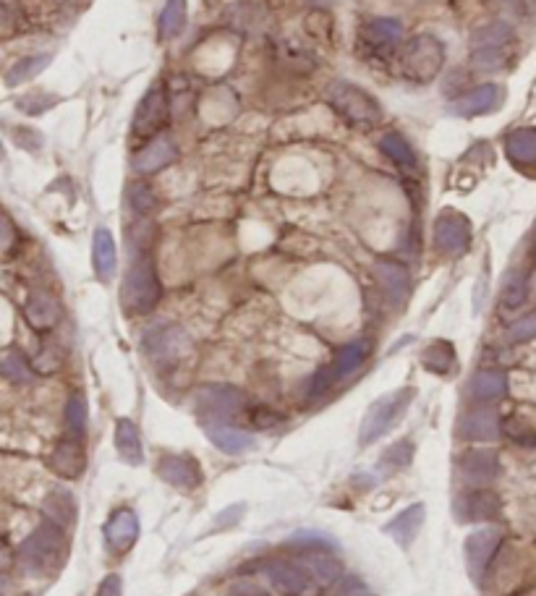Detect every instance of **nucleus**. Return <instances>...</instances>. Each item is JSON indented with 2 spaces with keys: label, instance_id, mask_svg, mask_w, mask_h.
Listing matches in <instances>:
<instances>
[{
  "label": "nucleus",
  "instance_id": "393cba45",
  "mask_svg": "<svg viewBox=\"0 0 536 596\" xmlns=\"http://www.w3.org/2000/svg\"><path fill=\"white\" fill-rule=\"evenodd\" d=\"M500 432V416L492 408H476L461 419V434L469 440H492Z\"/></svg>",
  "mask_w": 536,
  "mask_h": 596
},
{
  "label": "nucleus",
  "instance_id": "412c9836",
  "mask_svg": "<svg viewBox=\"0 0 536 596\" xmlns=\"http://www.w3.org/2000/svg\"><path fill=\"white\" fill-rule=\"evenodd\" d=\"M374 278L380 280V285L395 304H403L411 296V275L398 262H377L374 265Z\"/></svg>",
  "mask_w": 536,
  "mask_h": 596
},
{
  "label": "nucleus",
  "instance_id": "dca6fc26",
  "mask_svg": "<svg viewBox=\"0 0 536 596\" xmlns=\"http://www.w3.org/2000/svg\"><path fill=\"white\" fill-rule=\"evenodd\" d=\"M503 510V502L489 489H474L455 502V515L461 521H492Z\"/></svg>",
  "mask_w": 536,
  "mask_h": 596
},
{
  "label": "nucleus",
  "instance_id": "a878e982",
  "mask_svg": "<svg viewBox=\"0 0 536 596\" xmlns=\"http://www.w3.org/2000/svg\"><path fill=\"white\" fill-rule=\"evenodd\" d=\"M42 510H45V518L53 521L55 526H61V529H68V526H74L76 521V500L74 495L68 492V489H53L45 502H42Z\"/></svg>",
  "mask_w": 536,
  "mask_h": 596
},
{
  "label": "nucleus",
  "instance_id": "5fc2aeb1",
  "mask_svg": "<svg viewBox=\"0 0 536 596\" xmlns=\"http://www.w3.org/2000/svg\"><path fill=\"white\" fill-rule=\"evenodd\" d=\"M521 3V11H526V14H536V0H518Z\"/></svg>",
  "mask_w": 536,
  "mask_h": 596
},
{
  "label": "nucleus",
  "instance_id": "ea45409f",
  "mask_svg": "<svg viewBox=\"0 0 536 596\" xmlns=\"http://www.w3.org/2000/svg\"><path fill=\"white\" fill-rule=\"evenodd\" d=\"M0 374L14 385H27L32 380V366L27 364L21 353H8L6 359L0 361Z\"/></svg>",
  "mask_w": 536,
  "mask_h": 596
},
{
  "label": "nucleus",
  "instance_id": "09e8293b",
  "mask_svg": "<svg viewBox=\"0 0 536 596\" xmlns=\"http://www.w3.org/2000/svg\"><path fill=\"white\" fill-rule=\"evenodd\" d=\"M338 596H374V591L361 578H346L340 583Z\"/></svg>",
  "mask_w": 536,
  "mask_h": 596
},
{
  "label": "nucleus",
  "instance_id": "4468645a",
  "mask_svg": "<svg viewBox=\"0 0 536 596\" xmlns=\"http://www.w3.org/2000/svg\"><path fill=\"white\" fill-rule=\"evenodd\" d=\"M157 476L163 481H168L170 487L178 489H194L202 481V471L199 463L189 455H160L157 461Z\"/></svg>",
  "mask_w": 536,
  "mask_h": 596
},
{
  "label": "nucleus",
  "instance_id": "4c0bfd02",
  "mask_svg": "<svg viewBox=\"0 0 536 596\" xmlns=\"http://www.w3.org/2000/svg\"><path fill=\"white\" fill-rule=\"evenodd\" d=\"M526 296H529V280H526V275L523 272H510L503 283V291H500V304L508 312H513V309H518L526 301Z\"/></svg>",
  "mask_w": 536,
  "mask_h": 596
},
{
  "label": "nucleus",
  "instance_id": "423d86ee",
  "mask_svg": "<svg viewBox=\"0 0 536 596\" xmlns=\"http://www.w3.org/2000/svg\"><path fill=\"white\" fill-rule=\"evenodd\" d=\"M414 398V390L411 387H403V390H395V393L382 395L380 400H374L372 408L367 411L364 421H361V445H369V442L380 440L387 429L393 427L395 421L401 419L403 411L408 408Z\"/></svg>",
  "mask_w": 536,
  "mask_h": 596
},
{
  "label": "nucleus",
  "instance_id": "72a5a7b5",
  "mask_svg": "<svg viewBox=\"0 0 536 596\" xmlns=\"http://www.w3.org/2000/svg\"><path fill=\"white\" fill-rule=\"evenodd\" d=\"M369 356V346L364 343V340H356V343H348V346H343L338 351V356H335V361L330 364V369H333V374L338 377V382L343 380V377H348V374H353L356 369H359L364 361H367Z\"/></svg>",
  "mask_w": 536,
  "mask_h": 596
},
{
  "label": "nucleus",
  "instance_id": "a19ab883",
  "mask_svg": "<svg viewBox=\"0 0 536 596\" xmlns=\"http://www.w3.org/2000/svg\"><path fill=\"white\" fill-rule=\"evenodd\" d=\"M58 97L55 95H48V92H34V95H24L19 102H16V108L21 110V113H27V116H40V113H45V110L55 108L58 105Z\"/></svg>",
  "mask_w": 536,
  "mask_h": 596
},
{
  "label": "nucleus",
  "instance_id": "58836bf2",
  "mask_svg": "<svg viewBox=\"0 0 536 596\" xmlns=\"http://www.w3.org/2000/svg\"><path fill=\"white\" fill-rule=\"evenodd\" d=\"M66 427L71 437H84V432H87V400L82 395H71L68 398Z\"/></svg>",
  "mask_w": 536,
  "mask_h": 596
},
{
  "label": "nucleus",
  "instance_id": "864d4df0",
  "mask_svg": "<svg viewBox=\"0 0 536 596\" xmlns=\"http://www.w3.org/2000/svg\"><path fill=\"white\" fill-rule=\"evenodd\" d=\"M11 563H14V557H11V552H8V549H0V573H3V570L11 568Z\"/></svg>",
  "mask_w": 536,
  "mask_h": 596
},
{
  "label": "nucleus",
  "instance_id": "7ed1b4c3",
  "mask_svg": "<svg viewBox=\"0 0 536 596\" xmlns=\"http://www.w3.org/2000/svg\"><path fill=\"white\" fill-rule=\"evenodd\" d=\"M66 529L55 526L53 521H45L42 526L21 542L19 547V563L29 573H53L66 560Z\"/></svg>",
  "mask_w": 536,
  "mask_h": 596
},
{
  "label": "nucleus",
  "instance_id": "aec40b11",
  "mask_svg": "<svg viewBox=\"0 0 536 596\" xmlns=\"http://www.w3.org/2000/svg\"><path fill=\"white\" fill-rule=\"evenodd\" d=\"M136 539H139V521L129 508H121L105 526V542L116 552H126L134 547Z\"/></svg>",
  "mask_w": 536,
  "mask_h": 596
},
{
  "label": "nucleus",
  "instance_id": "37998d69",
  "mask_svg": "<svg viewBox=\"0 0 536 596\" xmlns=\"http://www.w3.org/2000/svg\"><path fill=\"white\" fill-rule=\"evenodd\" d=\"M252 424L257 429H262V432H275V429H283L285 427V419L278 414V411H272V408H254L252 414Z\"/></svg>",
  "mask_w": 536,
  "mask_h": 596
},
{
  "label": "nucleus",
  "instance_id": "603ef678",
  "mask_svg": "<svg viewBox=\"0 0 536 596\" xmlns=\"http://www.w3.org/2000/svg\"><path fill=\"white\" fill-rule=\"evenodd\" d=\"M228 596H267V594L259 589V586H254V583L241 581V583H233L231 589H228Z\"/></svg>",
  "mask_w": 536,
  "mask_h": 596
},
{
  "label": "nucleus",
  "instance_id": "5701e85b",
  "mask_svg": "<svg viewBox=\"0 0 536 596\" xmlns=\"http://www.w3.org/2000/svg\"><path fill=\"white\" fill-rule=\"evenodd\" d=\"M461 474L469 481H489L500 474V458L492 450H469L461 458Z\"/></svg>",
  "mask_w": 536,
  "mask_h": 596
},
{
  "label": "nucleus",
  "instance_id": "f257e3e1",
  "mask_svg": "<svg viewBox=\"0 0 536 596\" xmlns=\"http://www.w3.org/2000/svg\"><path fill=\"white\" fill-rule=\"evenodd\" d=\"M445 42L435 34H416L411 40H406V45L401 48L398 55V66L401 74L406 76L411 84H432L445 68Z\"/></svg>",
  "mask_w": 536,
  "mask_h": 596
},
{
  "label": "nucleus",
  "instance_id": "49530a36",
  "mask_svg": "<svg viewBox=\"0 0 536 596\" xmlns=\"http://www.w3.org/2000/svg\"><path fill=\"white\" fill-rule=\"evenodd\" d=\"M16 238H19V236H16L14 223H11L6 215H0V257L14 249Z\"/></svg>",
  "mask_w": 536,
  "mask_h": 596
},
{
  "label": "nucleus",
  "instance_id": "f8f14e48",
  "mask_svg": "<svg viewBox=\"0 0 536 596\" xmlns=\"http://www.w3.org/2000/svg\"><path fill=\"white\" fill-rule=\"evenodd\" d=\"M500 100H503V89L497 84H482V87L471 89L466 95L455 97L453 105H450V113L458 118L487 116V113L500 108Z\"/></svg>",
  "mask_w": 536,
  "mask_h": 596
},
{
  "label": "nucleus",
  "instance_id": "de8ad7c7",
  "mask_svg": "<svg viewBox=\"0 0 536 596\" xmlns=\"http://www.w3.org/2000/svg\"><path fill=\"white\" fill-rule=\"evenodd\" d=\"M16 14H19V0H0V32L14 29Z\"/></svg>",
  "mask_w": 536,
  "mask_h": 596
},
{
  "label": "nucleus",
  "instance_id": "20e7f679",
  "mask_svg": "<svg viewBox=\"0 0 536 596\" xmlns=\"http://www.w3.org/2000/svg\"><path fill=\"white\" fill-rule=\"evenodd\" d=\"M327 102L338 116L356 123V126H374V123L382 121L380 100L369 95L367 89L359 87V84L333 82V87L327 89Z\"/></svg>",
  "mask_w": 536,
  "mask_h": 596
},
{
  "label": "nucleus",
  "instance_id": "c03bdc74",
  "mask_svg": "<svg viewBox=\"0 0 536 596\" xmlns=\"http://www.w3.org/2000/svg\"><path fill=\"white\" fill-rule=\"evenodd\" d=\"M505 432H508L510 440L518 442V445L536 447V429H531L529 424H523V421L510 419L508 424H505Z\"/></svg>",
  "mask_w": 536,
  "mask_h": 596
},
{
  "label": "nucleus",
  "instance_id": "f704fd0d",
  "mask_svg": "<svg viewBox=\"0 0 536 596\" xmlns=\"http://www.w3.org/2000/svg\"><path fill=\"white\" fill-rule=\"evenodd\" d=\"M126 199H129V207L139 217H150L160 210V197H157V191L152 189L147 181L129 183V189H126Z\"/></svg>",
  "mask_w": 536,
  "mask_h": 596
},
{
  "label": "nucleus",
  "instance_id": "f3484780",
  "mask_svg": "<svg viewBox=\"0 0 536 596\" xmlns=\"http://www.w3.org/2000/svg\"><path fill=\"white\" fill-rule=\"evenodd\" d=\"M84 466H87V455L79 437H66L50 453V468L63 479H79L84 474Z\"/></svg>",
  "mask_w": 536,
  "mask_h": 596
},
{
  "label": "nucleus",
  "instance_id": "c756f323",
  "mask_svg": "<svg viewBox=\"0 0 536 596\" xmlns=\"http://www.w3.org/2000/svg\"><path fill=\"white\" fill-rule=\"evenodd\" d=\"M186 21H189V3L186 0H168L163 14H160V24H157L160 40H176V37H181V32L186 29Z\"/></svg>",
  "mask_w": 536,
  "mask_h": 596
},
{
  "label": "nucleus",
  "instance_id": "2eb2a0df",
  "mask_svg": "<svg viewBox=\"0 0 536 596\" xmlns=\"http://www.w3.org/2000/svg\"><path fill=\"white\" fill-rule=\"evenodd\" d=\"M176 157H178L176 142L160 136V139L150 142L144 149H139V152L134 155V160H131V165H134V170L139 173V176H155V173H160V170H165L168 165L176 163Z\"/></svg>",
  "mask_w": 536,
  "mask_h": 596
},
{
  "label": "nucleus",
  "instance_id": "ddd939ff",
  "mask_svg": "<svg viewBox=\"0 0 536 596\" xmlns=\"http://www.w3.org/2000/svg\"><path fill=\"white\" fill-rule=\"evenodd\" d=\"M500 544H503V536L497 529H482L466 539V565H469L471 576L482 578L487 573Z\"/></svg>",
  "mask_w": 536,
  "mask_h": 596
},
{
  "label": "nucleus",
  "instance_id": "8fccbe9b",
  "mask_svg": "<svg viewBox=\"0 0 536 596\" xmlns=\"http://www.w3.org/2000/svg\"><path fill=\"white\" fill-rule=\"evenodd\" d=\"M14 136H16V142H19L24 149H34V152H37V149L42 147V136L32 129H16Z\"/></svg>",
  "mask_w": 536,
  "mask_h": 596
},
{
  "label": "nucleus",
  "instance_id": "2f4dec72",
  "mask_svg": "<svg viewBox=\"0 0 536 596\" xmlns=\"http://www.w3.org/2000/svg\"><path fill=\"white\" fill-rule=\"evenodd\" d=\"M204 432L210 434V440L223 450V453H244L249 447H254V440L241 429L233 427H223V424H210V427L204 429Z\"/></svg>",
  "mask_w": 536,
  "mask_h": 596
},
{
  "label": "nucleus",
  "instance_id": "9d476101",
  "mask_svg": "<svg viewBox=\"0 0 536 596\" xmlns=\"http://www.w3.org/2000/svg\"><path fill=\"white\" fill-rule=\"evenodd\" d=\"M197 406L199 411L210 416V419L223 421L241 414V408L246 406V398L241 390H236V387L212 385V387H204L202 393H199Z\"/></svg>",
  "mask_w": 536,
  "mask_h": 596
},
{
  "label": "nucleus",
  "instance_id": "a18cd8bd",
  "mask_svg": "<svg viewBox=\"0 0 536 596\" xmlns=\"http://www.w3.org/2000/svg\"><path fill=\"white\" fill-rule=\"evenodd\" d=\"M411 455H414V445H411V440H401L398 445H393L390 450H387L385 458H382V463H395V466H406V463L411 461Z\"/></svg>",
  "mask_w": 536,
  "mask_h": 596
},
{
  "label": "nucleus",
  "instance_id": "6e6d98bb",
  "mask_svg": "<svg viewBox=\"0 0 536 596\" xmlns=\"http://www.w3.org/2000/svg\"><path fill=\"white\" fill-rule=\"evenodd\" d=\"M518 596H536V586H534V589H529V591H523V594H518Z\"/></svg>",
  "mask_w": 536,
  "mask_h": 596
},
{
  "label": "nucleus",
  "instance_id": "39448f33",
  "mask_svg": "<svg viewBox=\"0 0 536 596\" xmlns=\"http://www.w3.org/2000/svg\"><path fill=\"white\" fill-rule=\"evenodd\" d=\"M516 40V29L508 21H492L471 34V61L479 71H497L508 61L510 45Z\"/></svg>",
  "mask_w": 536,
  "mask_h": 596
},
{
  "label": "nucleus",
  "instance_id": "13d9d810",
  "mask_svg": "<svg viewBox=\"0 0 536 596\" xmlns=\"http://www.w3.org/2000/svg\"><path fill=\"white\" fill-rule=\"evenodd\" d=\"M0 596H3V583H0Z\"/></svg>",
  "mask_w": 536,
  "mask_h": 596
},
{
  "label": "nucleus",
  "instance_id": "3c124183",
  "mask_svg": "<svg viewBox=\"0 0 536 596\" xmlns=\"http://www.w3.org/2000/svg\"><path fill=\"white\" fill-rule=\"evenodd\" d=\"M97 596H123V581L121 576H108L105 581L100 583V589H97Z\"/></svg>",
  "mask_w": 536,
  "mask_h": 596
},
{
  "label": "nucleus",
  "instance_id": "c85d7f7f",
  "mask_svg": "<svg viewBox=\"0 0 536 596\" xmlns=\"http://www.w3.org/2000/svg\"><path fill=\"white\" fill-rule=\"evenodd\" d=\"M469 393L479 403L503 398L508 393V377L503 372H476L469 382Z\"/></svg>",
  "mask_w": 536,
  "mask_h": 596
},
{
  "label": "nucleus",
  "instance_id": "cd10ccee",
  "mask_svg": "<svg viewBox=\"0 0 536 596\" xmlns=\"http://www.w3.org/2000/svg\"><path fill=\"white\" fill-rule=\"evenodd\" d=\"M116 447L118 455L126 463H131V466H139L144 461L142 437H139V429H136V424L131 419L116 421Z\"/></svg>",
  "mask_w": 536,
  "mask_h": 596
},
{
  "label": "nucleus",
  "instance_id": "bb28decb",
  "mask_svg": "<svg viewBox=\"0 0 536 596\" xmlns=\"http://www.w3.org/2000/svg\"><path fill=\"white\" fill-rule=\"evenodd\" d=\"M380 152L401 170H416V165H419L414 147H411L406 136L398 134V131H387V134H382Z\"/></svg>",
  "mask_w": 536,
  "mask_h": 596
},
{
  "label": "nucleus",
  "instance_id": "473e14b6",
  "mask_svg": "<svg viewBox=\"0 0 536 596\" xmlns=\"http://www.w3.org/2000/svg\"><path fill=\"white\" fill-rule=\"evenodd\" d=\"M421 521H424V505H411V508L403 510L401 515H395V521L387 523V534L398 539L401 544H411V539L419 531Z\"/></svg>",
  "mask_w": 536,
  "mask_h": 596
},
{
  "label": "nucleus",
  "instance_id": "a211bd4d",
  "mask_svg": "<svg viewBox=\"0 0 536 596\" xmlns=\"http://www.w3.org/2000/svg\"><path fill=\"white\" fill-rule=\"evenodd\" d=\"M24 317L34 330H53L61 322V304L58 298L48 291H32L24 304Z\"/></svg>",
  "mask_w": 536,
  "mask_h": 596
},
{
  "label": "nucleus",
  "instance_id": "c9c22d12",
  "mask_svg": "<svg viewBox=\"0 0 536 596\" xmlns=\"http://www.w3.org/2000/svg\"><path fill=\"white\" fill-rule=\"evenodd\" d=\"M50 66V55L48 53H40V55H29V58H21L19 63H14V66L8 68L6 74V84L8 87H19V84L29 82V79H34V76L40 74V71H45V68Z\"/></svg>",
  "mask_w": 536,
  "mask_h": 596
},
{
  "label": "nucleus",
  "instance_id": "f03ea898",
  "mask_svg": "<svg viewBox=\"0 0 536 596\" xmlns=\"http://www.w3.org/2000/svg\"><path fill=\"white\" fill-rule=\"evenodd\" d=\"M160 296H163V285H160V278H157L155 262H152V259L142 251V254L131 262L126 275H123V285H121L123 312L131 314V317L150 314L152 309L160 304Z\"/></svg>",
  "mask_w": 536,
  "mask_h": 596
},
{
  "label": "nucleus",
  "instance_id": "79ce46f5",
  "mask_svg": "<svg viewBox=\"0 0 536 596\" xmlns=\"http://www.w3.org/2000/svg\"><path fill=\"white\" fill-rule=\"evenodd\" d=\"M536 338V312L526 314L523 319H518L516 325H510L508 340L510 343H526V340Z\"/></svg>",
  "mask_w": 536,
  "mask_h": 596
},
{
  "label": "nucleus",
  "instance_id": "4d7b16f0",
  "mask_svg": "<svg viewBox=\"0 0 536 596\" xmlns=\"http://www.w3.org/2000/svg\"><path fill=\"white\" fill-rule=\"evenodd\" d=\"M3 157H6V152H3V142H0V160H3Z\"/></svg>",
  "mask_w": 536,
  "mask_h": 596
},
{
  "label": "nucleus",
  "instance_id": "e433bc0d",
  "mask_svg": "<svg viewBox=\"0 0 536 596\" xmlns=\"http://www.w3.org/2000/svg\"><path fill=\"white\" fill-rule=\"evenodd\" d=\"M421 364L427 366L429 372L448 374L455 366V348L448 340H435V343H429L427 351L421 353Z\"/></svg>",
  "mask_w": 536,
  "mask_h": 596
},
{
  "label": "nucleus",
  "instance_id": "0eeeda50",
  "mask_svg": "<svg viewBox=\"0 0 536 596\" xmlns=\"http://www.w3.org/2000/svg\"><path fill=\"white\" fill-rule=\"evenodd\" d=\"M170 108H173L170 92L163 84H155L134 110V121H131L134 139L144 142V139H152L155 134H160L170 121Z\"/></svg>",
  "mask_w": 536,
  "mask_h": 596
},
{
  "label": "nucleus",
  "instance_id": "6e6552de",
  "mask_svg": "<svg viewBox=\"0 0 536 596\" xmlns=\"http://www.w3.org/2000/svg\"><path fill=\"white\" fill-rule=\"evenodd\" d=\"M142 348L155 364H176V361H181L189 353L191 338L184 327L155 325L144 332Z\"/></svg>",
  "mask_w": 536,
  "mask_h": 596
},
{
  "label": "nucleus",
  "instance_id": "7c9ffc66",
  "mask_svg": "<svg viewBox=\"0 0 536 596\" xmlns=\"http://www.w3.org/2000/svg\"><path fill=\"white\" fill-rule=\"evenodd\" d=\"M505 152L516 165H536V129H518L505 139Z\"/></svg>",
  "mask_w": 536,
  "mask_h": 596
},
{
  "label": "nucleus",
  "instance_id": "b1692460",
  "mask_svg": "<svg viewBox=\"0 0 536 596\" xmlns=\"http://www.w3.org/2000/svg\"><path fill=\"white\" fill-rule=\"evenodd\" d=\"M403 37V24L398 19H369L364 27H361V40L372 45V48H390V45H398Z\"/></svg>",
  "mask_w": 536,
  "mask_h": 596
},
{
  "label": "nucleus",
  "instance_id": "4be33fe9",
  "mask_svg": "<svg viewBox=\"0 0 536 596\" xmlns=\"http://www.w3.org/2000/svg\"><path fill=\"white\" fill-rule=\"evenodd\" d=\"M301 563L306 565V570H309L319 583H333L343 576V563H340L333 552H327V549L322 547L301 549Z\"/></svg>",
  "mask_w": 536,
  "mask_h": 596
},
{
  "label": "nucleus",
  "instance_id": "9b49d317",
  "mask_svg": "<svg viewBox=\"0 0 536 596\" xmlns=\"http://www.w3.org/2000/svg\"><path fill=\"white\" fill-rule=\"evenodd\" d=\"M262 573H265L272 591H278L280 596H301L312 586V581L306 576V570L296 563H288V560H270V563L262 568Z\"/></svg>",
  "mask_w": 536,
  "mask_h": 596
},
{
  "label": "nucleus",
  "instance_id": "1a4fd4ad",
  "mask_svg": "<svg viewBox=\"0 0 536 596\" xmlns=\"http://www.w3.org/2000/svg\"><path fill=\"white\" fill-rule=\"evenodd\" d=\"M435 246L448 254V257H458L466 254L471 246V223L461 212H445L437 217L435 223Z\"/></svg>",
  "mask_w": 536,
  "mask_h": 596
},
{
  "label": "nucleus",
  "instance_id": "6ab92c4d",
  "mask_svg": "<svg viewBox=\"0 0 536 596\" xmlns=\"http://www.w3.org/2000/svg\"><path fill=\"white\" fill-rule=\"evenodd\" d=\"M92 265L95 275L102 283H110L118 272V249L113 241V233L108 228H97L95 241H92Z\"/></svg>",
  "mask_w": 536,
  "mask_h": 596
}]
</instances>
